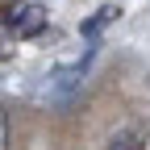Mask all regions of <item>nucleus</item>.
Instances as JSON below:
<instances>
[{
	"mask_svg": "<svg viewBox=\"0 0 150 150\" xmlns=\"http://www.w3.org/2000/svg\"><path fill=\"white\" fill-rule=\"evenodd\" d=\"M46 21H50V13H46V4H38V0H17V4L0 8V25L13 38H38L46 29Z\"/></svg>",
	"mask_w": 150,
	"mask_h": 150,
	"instance_id": "1",
	"label": "nucleus"
},
{
	"mask_svg": "<svg viewBox=\"0 0 150 150\" xmlns=\"http://www.w3.org/2000/svg\"><path fill=\"white\" fill-rule=\"evenodd\" d=\"M142 146H146V134H142V125H134V121L117 125L104 138V150H142Z\"/></svg>",
	"mask_w": 150,
	"mask_h": 150,
	"instance_id": "2",
	"label": "nucleus"
},
{
	"mask_svg": "<svg viewBox=\"0 0 150 150\" xmlns=\"http://www.w3.org/2000/svg\"><path fill=\"white\" fill-rule=\"evenodd\" d=\"M117 13H121L117 4H104V8H100L96 17H92V21H83V25H79V33H83V38H96V33H100V29H104V25H108V21H112Z\"/></svg>",
	"mask_w": 150,
	"mask_h": 150,
	"instance_id": "3",
	"label": "nucleus"
},
{
	"mask_svg": "<svg viewBox=\"0 0 150 150\" xmlns=\"http://www.w3.org/2000/svg\"><path fill=\"white\" fill-rule=\"evenodd\" d=\"M0 150H8V117H4V108H0Z\"/></svg>",
	"mask_w": 150,
	"mask_h": 150,
	"instance_id": "4",
	"label": "nucleus"
}]
</instances>
